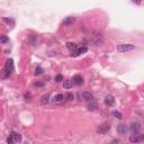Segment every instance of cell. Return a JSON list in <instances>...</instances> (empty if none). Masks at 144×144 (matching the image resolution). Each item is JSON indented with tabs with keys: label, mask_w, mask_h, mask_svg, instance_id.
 <instances>
[{
	"label": "cell",
	"mask_w": 144,
	"mask_h": 144,
	"mask_svg": "<svg viewBox=\"0 0 144 144\" xmlns=\"http://www.w3.org/2000/svg\"><path fill=\"white\" fill-rule=\"evenodd\" d=\"M91 43L95 46H100L104 43V34L100 30H93L91 34Z\"/></svg>",
	"instance_id": "6da1fadb"
},
{
	"label": "cell",
	"mask_w": 144,
	"mask_h": 144,
	"mask_svg": "<svg viewBox=\"0 0 144 144\" xmlns=\"http://www.w3.org/2000/svg\"><path fill=\"white\" fill-rule=\"evenodd\" d=\"M13 71H14V61L13 59H8L5 64V68H3V78L5 79L9 78Z\"/></svg>",
	"instance_id": "7a4b0ae2"
},
{
	"label": "cell",
	"mask_w": 144,
	"mask_h": 144,
	"mask_svg": "<svg viewBox=\"0 0 144 144\" xmlns=\"http://www.w3.org/2000/svg\"><path fill=\"white\" fill-rule=\"evenodd\" d=\"M134 48H135V45H132V44H119L116 46V51L119 53H124V52L132 51Z\"/></svg>",
	"instance_id": "3957f363"
},
{
	"label": "cell",
	"mask_w": 144,
	"mask_h": 144,
	"mask_svg": "<svg viewBox=\"0 0 144 144\" xmlns=\"http://www.w3.org/2000/svg\"><path fill=\"white\" fill-rule=\"evenodd\" d=\"M141 124L137 123V122H133V123L131 124V126H130V130H131L132 134L133 135H135V134H140V131H141Z\"/></svg>",
	"instance_id": "277c9868"
},
{
	"label": "cell",
	"mask_w": 144,
	"mask_h": 144,
	"mask_svg": "<svg viewBox=\"0 0 144 144\" xmlns=\"http://www.w3.org/2000/svg\"><path fill=\"white\" fill-rule=\"evenodd\" d=\"M143 141H144V134H135V135H132L130 137L131 143H140V142Z\"/></svg>",
	"instance_id": "5b68a950"
},
{
	"label": "cell",
	"mask_w": 144,
	"mask_h": 144,
	"mask_svg": "<svg viewBox=\"0 0 144 144\" xmlns=\"http://www.w3.org/2000/svg\"><path fill=\"white\" fill-rule=\"evenodd\" d=\"M110 130V126L109 124H101V125H99L97 127V133L99 134H106L107 132Z\"/></svg>",
	"instance_id": "8992f818"
},
{
	"label": "cell",
	"mask_w": 144,
	"mask_h": 144,
	"mask_svg": "<svg viewBox=\"0 0 144 144\" xmlns=\"http://www.w3.org/2000/svg\"><path fill=\"white\" fill-rule=\"evenodd\" d=\"M127 131H128V127L125 124H119V125L117 126V133L119 134V135H125V134L127 133Z\"/></svg>",
	"instance_id": "52a82bcc"
},
{
	"label": "cell",
	"mask_w": 144,
	"mask_h": 144,
	"mask_svg": "<svg viewBox=\"0 0 144 144\" xmlns=\"http://www.w3.org/2000/svg\"><path fill=\"white\" fill-rule=\"evenodd\" d=\"M72 82H73V85L81 86V85H83V78L81 77V75H79V74H75V75H73Z\"/></svg>",
	"instance_id": "ba28073f"
},
{
	"label": "cell",
	"mask_w": 144,
	"mask_h": 144,
	"mask_svg": "<svg viewBox=\"0 0 144 144\" xmlns=\"http://www.w3.org/2000/svg\"><path fill=\"white\" fill-rule=\"evenodd\" d=\"M82 99L86 101H92L93 100V95L90 91H83L82 92Z\"/></svg>",
	"instance_id": "9c48e42d"
},
{
	"label": "cell",
	"mask_w": 144,
	"mask_h": 144,
	"mask_svg": "<svg viewBox=\"0 0 144 144\" xmlns=\"http://www.w3.org/2000/svg\"><path fill=\"white\" fill-rule=\"evenodd\" d=\"M105 104H106L107 106H113V105L115 104V98L112 95H107V96L105 97Z\"/></svg>",
	"instance_id": "30bf717a"
},
{
	"label": "cell",
	"mask_w": 144,
	"mask_h": 144,
	"mask_svg": "<svg viewBox=\"0 0 144 144\" xmlns=\"http://www.w3.org/2000/svg\"><path fill=\"white\" fill-rule=\"evenodd\" d=\"M64 99H65V97H64L63 93H58V95H55V96L53 97L52 101L53 102H61V101H63Z\"/></svg>",
	"instance_id": "8fae6325"
},
{
	"label": "cell",
	"mask_w": 144,
	"mask_h": 144,
	"mask_svg": "<svg viewBox=\"0 0 144 144\" xmlns=\"http://www.w3.org/2000/svg\"><path fill=\"white\" fill-rule=\"evenodd\" d=\"M10 135L13 136V139H14V141L16 142V143H19V142L21 141V135L19 133H17V132H11L10 133Z\"/></svg>",
	"instance_id": "7c38bea8"
},
{
	"label": "cell",
	"mask_w": 144,
	"mask_h": 144,
	"mask_svg": "<svg viewBox=\"0 0 144 144\" xmlns=\"http://www.w3.org/2000/svg\"><path fill=\"white\" fill-rule=\"evenodd\" d=\"M74 21H75L74 17H67V18L63 20V25H65V26H71Z\"/></svg>",
	"instance_id": "4fadbf2b"
},
{
	"label": "cell",
	"mask_w": 144,
	"mask_h": 144,
	"mask_svg": "<svg viewBox=\"0 0 144 144\" xmlns=\"http://www.w3.org/2000/svg\"><path fill=\"white\" fill-rule=\"evenodd\" d=\"M48 101H50V95H48V93H45V95H43V96L41 97V104L42 105L48 104Z\"/></svg>",
	"instance_id": "5bb4252c"
},
{
	"label": "cell",
	"mask_w": 144,
	"mask_h": 144,
	"mask_svg": "<svg viewBox=\"0 0 144 144\" xmlns=\"http://www.w3.org/2000/svg\"><path fill=\"white\" fill-rule=\"evenodd\" d=\"M72 86H73V82H72L71 80L63 81V88L64 89H70V88H72Z\"/></svg>",
	"instance_id": "9a60e30c"
},
{
	"label": "cell",
	"mask_w": 144,
	"mask_h": 144,
	"mask_svg": "<svg viewBox=\"0 0 144 144\" xmlns=\"http://www.w3.org/2000/svg\"><path fill=\"white\" fill-rule=\"evenodd\" d=\"M97 108H98V105H97V102L96 101H90V104L88 105V109L89 110H96Z\"/></svg>",
	"instance_id": "2e32d148"
},
{
	"label": "cell",
	"mask_w": 144,
	"mask_h": 144,
	"mask_svg": "<svg viewBox=\"0 0 144 144\" xmlns=\"http://www.w3.org/2000/svg\"><path fill=\"white\" fill-rule=\"evenodd\" d=\"M112 115H113V116H114V117L118 118V119H122V118H123V115L120 114V112H118L117 109L113 110V112H112Z\"/></svg>",
	"instance_id": "e0dca14e"
},
{
	"label": "cell",
	"mask_w": 144,
	"mask_h": 144,
	"mask_svg": "<svg viewBox=\"0 0 144 144\" xmlns=\"http://www.w3.org/2000/svg\"><path fill=\"white\" fill-rule=\"evenodd\" d=\"M67 47L72 52V51H74V50H77V44H74V43H71V42H68L67 43Z\"/></svg>",
	"instance_id": "ac0fdd59"
},
{
	"label": "cell",
	"mask_w": 144,
	"mask_h": 144,
	"mask_svg": "<svg viewBox=\"0 0 144 144\" xmlns=\"http://www.w3.org/2000/svg\"><path fill=\"white\" fill-rule=\"evenodd\" d=\"M64 97H65V100H67V101H72V100L74 99V96H73L72 92H67L64 95Z\"/></svg>",
	"instance_id": "d6986e66"
},
{
	"label": "cell",
	"mask_w": 144,
	"mask_h": 144,
	"mask_svg": "<svg viewBox=\"0 0 144 144\" xmlns=\"http://www.w3.org/2000/svg\"><path fill=\"white\" fill-rule=\"evenodd\" d=\"M88 51V48L86 47V46H81V47H79L77 50V55H80V54H83L86 53V52Z\"/></svg>",
	"instance_id": "ffe728a7"
},
{
	"label": "cell",
	"mask_w": 144,
	"mask_h": 144,
	"mask_svg": "<svg viewBox=\"0 0 144 144\" xmlns=\"http://www.w3.org/2000/svg\"><path fill=\"white\" fill-rule=\"evenodd\" d=\"M42 72H43V69L40 67V65H38V67H36V69H35V74L40 75V74H42Z\"/></svg>",
	"instance_id": "44dd1931"
},
{
	"label": "cell",
	"mask_w": 144,
	"mask_h": 144,
	"mask_svg": "<svg viewBox=\"0 0 144 144\" xmlns=\"http://www.w3.org/2000/svg\"><path fill=\"white\" fill-rule=\"evenodd\" d=\"M7 143H8V144H15V143H16V142L14 141L13 136H11V135H9L8 137H7Z\"/></svg>",
	"instance_id": "7402d4cb"
},
{
	"label": "cell",
	"mask_w": 144,
	"mask_h": 144,
	"mask_svg": "<svg viewBox=\"0 0 144 144\" xmlns=\"http://www.w3.org/2000/svg\"><path fill=\"white\" fill-rule=\"evenodd\" d=\"M0 42L2 43V44H5V43L8 42V37H7L6 35H2V36H1V38H0Z\"/></svg>",
	"instance_id": "603a6c76"
},
{
	"label": "cell",
	"mask_w": 144,
	"mask_h": 144,
	"mask_svg": "<svg viewBox=\"0 0 144 144\" xmlns=\"http://www.w3.org/2000/svg\"><path fill=\"white\" fill-rule=\"evenodd\" d=\"M55 81L56 82H60V81H63V75L62 74H58L55 77Z\"/></svg>",
	"instance_id": "cb8c5ba5"
},
{
	"label": "cell",
	"mask_w": 144,
	"mask_h": 144,
	"mask_svg": "<svg viewBox=\"0 0 144 144\" xmlns=\"http://www.w3.org/2000/svg\"><path fill=\"white\" fill-rule=\"evenodd\" d=\"M3 21H5V23H7V24H10L11 25V26H14V21L13 20H11V19H8V18H7V17H5V18H3Z\"/></svg>",
	"instance_id": "d4e9b609"
},
{
	"label": "cell",
	"mask_w": 144,
	"mask_h": 144,
	"mask_svg": "<svg viewBox=\"0 0 144 144\" xmlns=\"http://www.w3.org/2000/svg\"><path fill=\"white\" fill-rule=\"evenodd\" d=\"M34 86L35 87H43V86H45V82H41V81H38V82H35Z\"/></svg>",
	"instance_id": "484cf974"
},
{
	"label": "cell",
	"mask_w": 144,
	"mask_h": 144,
	"mask_svg": "<svg viewBox=\"0 0 144 144\" xmlns=\"http://www.w3.org/2000/svg\"><path fill=\"white\" fill-rule=\"evenodd\" d=\"M32 97H30V93H26V95H25V100H26V101H30V100H32Z\"/></svg>",
	"instance_id": "4316f807"
},
{
	"label": "cell",
	"mask_w": 144,
	"mask_h": 144,
	"mask_svg": "<svg viewBox=\"0 0 144 144\" xmlns=\"http://www.w3.org/2000/svg\"><path fill=\"white\" fill-rule=\"evenodd\" d=\"M26 144H28V143H26Z\"/></svg>",
	"instance_id": "83f0119b"
}]
</instances>
